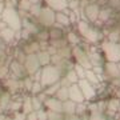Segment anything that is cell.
Wrapping results in <instances>:
<instances>
[{"label": "cell", "instance_id": "4316f807", "mask_svg": "<svg viewBox=\"0 0 120 120\" xmlns=\"http://www.w3.org/2000/svg\"><path fill=\"white\" fill-rule=\"evenodd\" d=\"M117 64H119V69H120V63H117Z\"/></svg>", "mask_w": 120, "mask_h": 120}, {"label": "cell", "instance_id": "ffe728a7", "mask_svg": "<svg viewBox=\"0 0 120 120\" xmlns=\"http://www.w3.org/2000/svg\"><path fill=\"white\" fill-rule=\"evenodd\" d=\"M63 30L61 28H55V27H52L51 30H49V38L52 40H59V39H63Z\"/></svg>", "mask_w": 120, "mask_h": 120}, {"label": "cell", "instance_id": "9c48e42d", "mask_svg": "<svg viewBox=\"0 0 120 120\" xmlns=\"http://www.w3.org/2000/svg\"><path fill=\"white\" fill-rule=\"evenodd\" d=\"M69 99L75 103H84L86 101V98H84L79 84H72L69 87Z\"/></svg>", "mask_w": 120, "mask_h": 120}, {"label": "cell", "instance_id": "83f0119b", "mask_svg": "<svg viewBox=\"0 0 120 120\" xmlns=\"http://www.w3.org/2000/svg\"><path fill=\"white\" fill-rule=\"evenodd\" d=\"M117 112H119V113H120V107H119V111H117Z\"/></svg>", "mask_w": 120, "mask_h": 120}, {"label": "cell", "instance_id": "52a82bcc", "mask_svg": "<svg viewBox=\"0 0 120 120\" xmlns=\"http://www.w3.org/2000/svg\"><path fill=\"white\" fill-rule=\"evenodd\" d=\"M104 68V75H107L109 79H117L120 77V69H119V64L113 63V61H105L103 64Z\"/></svg>", "mask_w": 120, "mask_h": 120}, {"label": "cell", "instance_id": "5bb4252c", "mask_svg": "<svg viewBox=\"0 0 120 120\" xmlns=\"http://www.w3.org/2000/svg\"><path fill=\"white\" fill-rule=\"evenodd\" d=\"M112 13H113V9L109 8L107 5V8H101L100 9V15H99V22L101 23H108L111 20Z\"/></svg>", "mask_w": 120, "mask_h": 120}, {"label": "cell", "instance_id": "d6986e66", "mask_svg": "<svg viewBox=\"0 0 120 120\" xmlns=\"http://www.w3.org/2000/svg\"><path fill=\"white\" fill-rule=\"evenodd\" d=\"M65 79L69 82V84L72 86V84H77L79 83V76H77V73L75 72V69H68L67 71V75H65Z\"/></svg>", "mask_w": 120, "mask_h": 120}, {"label": "cell", "instance_id": "6da1fadb", "mask_svg": "<svg viewBox=\"0 0 120 120\" xmlns=\"http://www.w3.org/2000/svg\"><path fill=\"white\" fill-rule=\"evenodd\" d=\"M77 30H79V34L84 38V40L91 44H96L101 39V35H100L99 30L94 28L88 22H84V20L77 22Z\"/></svg>", "mask_w": 120, "mask_h": 120}, {"label": "cell", "instance_id": "484cf974", "mask_svg": "<svg viewBox=\"0 0 120 120\" xmlns=\"http://www.w3.org/2000/svg\"><path fill=\"white\" fill-rule=\"evenodd\" d=\"M69 120H80V119H77V117H72V119H69Z\"/></svg>", "mask_w": 120, "mask_h": 120}, {"label": "cell", "instance_id": "7c38bea8", "mask_svg": "<svg viewBox=\"0 0 120 120\" xmlns=\"http://www.w3.org/2000/svg\"><path fill=\"white\" fill-rule=\"evenodd\" d=\"M76 104L75 101H72L71 99H68V100H65V101H63V113H65V115L68 116H72L76 113Z\"/></svg>", "mask_w": 120, "mask_h": 120}, {"label": "cell", "instance_id": "277c9868", "mask_svg": "<svg viewBox=\"0 0 120 120\" xmlns=\"http://www.w3.org/2000/svg\"><path fill=\"white\" fill-rule=\"evenodd\" d=\"M72 56L75 57L77 64H80L86 69H92V63H91V60H90V56H88L87 49H83L82 47L75 45L72 49Z\"/></svg>", "mask_w": 120, "mask_h": 120}, {"label": "cell", "instance_id": "30bf717a", "mask_svg": "<svg viewBox=\"0 0 120 120\" xmlns=\"http://www.w3.org/2000/svg\"><path fill=\"white\" fill-rule=\"evenodd\" d=\"M45 1L51 7V9L57 12H63L68 8V0H45Z\"/></svg>", "mask_w": 120, "mask_h": 120}, {"label": "cell", "instance_id": "2e32d148", "mask_svg": "<svg viewBox=\"0 0 120 120\" xmlns=\"http://www.w3.org/2000/svg\"><path fill=\"white\" fill-rule=\"evenodd\" d=\"M84 79H87L94 86H98L99 83H100V76L95 72L94 69H86V77Z\"/></svg>", "mask_w": 120, "mask_h": 120}, {"label": "cell", "instance_id": "7402d4cb", "mask_svg": "<svg viewBox=\"0 0 120 120\" xmlns=\"http://www.w3.org/2000/svg\"><path fill=\"white\" fill-rule=\"evenodd\" d=\"M67 40H68V43L73 44V45L80 44V39H79V36H77L75 32H68V35H67Z\"/></svg>", "mask_w": 120, "mask_h": 120}, {"label": "cell", "instance_id": "4fadbf2b", "mask_svg": "<svg viewBox=\"0 0 120 120\" xmlns=\"http://www.w3.org/2000/svg\"><path fill=\"white\" fill-rule=\"evenodd\" d=\"M45 104H47V107L49 108L51 111H53V112H61V111H63V101L59 100L57 98H56V99L49 98Z\"/></svg>", "mask_w": 120, "mask_h": 120}, {"label": "cell", "instance_id": "603a6c76", "mask_svg": "<svg viewBox=\"0 0 120 120\" xmlns=\"http://www.w3.org/2000/svg\"><path fill=\"white\" fill-rule=\"evenodd\" d=\"M73 69H75V72L77 73V76H79V79H84L86 77V68L84 67H82L80 64H75L73 65Z\"/></svg>", "mask_w": 120, "mask_h": 120}, {"label": "cell", "instance_id": "ac0fdd59", "mask_svg": "<svg viewBox=\"0 0 120 120\" xmlns=\"http://www.w3.org/2000/svg\"><path fill=\"white\" fill-rule=\"evenodd\" d=\"M56 96H57V99L61 100V101L68 100L69 99V87H60V90L57 91Z\"/></svg>", "mask_w": 120, "mask_h": 120}, {"label": "cell", "instance_id": "cb8c5ba5", "mask_svg": "<svg viewBox=\"0 0 120 120\" xmlns=\"http://www.w3.org/2000/svg\"><path fill=\"white\" fill-rule=\"evenodd\" d=\"M86 111H88V107H87L84 103H77L76 104V113L77 115H83Z\"/></svg>", "mask_w": 120, "mask_h": 120}, {"label": "cell", "instance_id": "7a4b0ae2", "mask_svg": "<svg viewBox=\"0 0 120 120\" xmlns=\"http://www.w3.org/2000/svg\"><path fill=\"white\" fill-rule=\"evenodd\" d=\"M101 51L107 61L120 63V43H112L108 40L101 41Z\"/></svg>", "mask_w": 120, "mask_h": 120}, {"label": "cell", "instance_id": "3957f363", "mask_svg": "<svg viewBox=\"0 0 120 120\" xmlns=\"http://www.w3.org/2000/svg\"><path fill=\"white\" fill-rule=\"evenodd\" d=\"M60 76L61 75H60L59 67H56V65H47L43 69V73H41V83H43V86H53V84L57 83Z\"/></svg>", "mask_w": 120, "mask_h": 120}, {"label": "cell", "instance_id": "d4e9b609", "mask_svg": "<svg viewBox=\"0 0 120 120\" xmlns=\"http://www.w3.org/2000/svg\"><path fill=\"white\" fill-rule=\"evenodd\" d=\"M39 61H40V64H48V61H49V55L48 53H40L39 55Z\"/></svg>", "mask_w": 120, "mask_h": 120}, {"label": "cell", "instance_id": "44dd1931", "mask_svg": "<svg viewBox=\"0 0 120 120\" xmlns=\"http://www.w3.org/2000/svg\"><path fill=\"white\" fill-rule=\"evenodd\" d=\"M107 40L112 41V43H120V31L119 30H112L108 32L107 35Z\"/></svg>", "mask_w": 120, "mask_h": 120}, {"label": "cell", "instance_id": "5b68a950", "mask_svg": "<svg viewBox=\"0 0 120 120\" xmlns=\"http://www.w3.org/2000/svg\"><path fill=\"white\" fill-rule=\"evenodd\" d=\"M101 5L99 3H88L83 9V15L86 16V20L88 23H96L99 20Z\"/></svg>", "mask_w": 120, "mask_h": 120}, {"label": "cell", "instance_id": "8fae6325", "mask_svg": "<svg viewBox=\"0 0 120 120\" xmlns=\"http://www.w3.org/2000/svg\"><path fill=\"white\" fill-rule=\"evenodd\" d=\"M119 107H120V99L119 98H112L108 100L107 103V112L109 116H113L116 112L119 111Z\"/></svg>", "mask_w": 120, "mask_h": 120}, {"label": "cell", "instance_id": "8992f818", "mask_svg": "<svg viewBox=\"0 0 120 120\" xmlns=\"http://www.w3.org/2000/svg\"><path fill=\"white\" fill-rule=\"evenodd\" d=\"M79 87H80V90H82L83 95H84V98H86L87 101H90V100H94L96 98V90H95V86L94 84H91L87 79H80L79 80Z\"/></svg>", "mask_w": 120, "mask_h": 120}, {"label": "cell", "instance_id": "e0dca14e", "mask_svg": "<svg viewBox=\"0 0 120 120\" xmlns=\"http://www.w3.org/2000/svg\"><path fill=\"white\" fill-rule=\"evenodd\" d=\"M56 22L59 23L60 26H69L71 24V20H69V16L63 11V12H57L56 13Z\"/></svg>", "mask_w": 120, "mask_h": 120}, {"label": "cell", "instance_id": "9a60e30c", "mask_svg": "<svg viewBox=\"0 0 120 120\" xmlns=\"http://www.w3.org/2000/svg\"><path fill=\"white\" fill-rule=\"evenodd\" d=\"M87 52H88V56H90V60L91 63H92V67H95V65H103V60H101V56L99 55L96 51H94V49H87Z\"/></svg>", "mask_w": 120, "mask_h": 120}, {"label": "cell", "instance_id": "ba28073f", "mask_svg": "<svg viewBox=\"0 0 120 120\" xmlns=\"http://www.w3.org/2000/svg\"><path fill=\"white\" fill-rule=\"evenodd\" d=\"M40 22L44 26L51 27L53 26V23L56 22V13L53 12V9H43L40 11Z\"/></svg>", "mask_w": 120, "mask_h": 120}]
</instances>
